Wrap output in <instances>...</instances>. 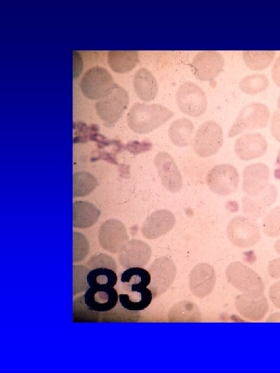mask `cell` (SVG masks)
Listing matches in <instances>:
<instances>
[{"label":"cell","mask_w":280,"mask_h":373,"mask_svg":"<svg viewBox=\"0 0 280 373\" xmlns=\"http://www.w3.org/2000/svg\"><path fill=\"white\" fill-rule=\"evenodd\" d=\"M174 116V113L159 104L136 103L127 113L129 127L135 133L145 134L158 128Z\"/></svg>","instance_id":"1"},{"label":"cell","mask_w":280,"mask_h":373,"mask_svg":"<svg viewBox=\"0 0 280 373\" xmlns=\"http://www.w3.org/2000/svg\"><path fill=\"white\" fill-rule=\"evenodd\" d=\"M129 97L127 91L115 84L111 90L95 104V111L106 126H111L127 108Z\"/></svg>","instance_id":"2"},{"label":"cell","mask_w":280,"mask_h":373,"mask_svg":"<svg viewBox=\"0 0 280 373\" xmlns=\"http://www.w3.org/2000/svg\"><path fill=\"white\" fill-rule=\"evenodd\" d=\"M110 73L104 67L95 66L82 75L80 86L83 95L89 99L99 100L115 86Z\"/></svg>","instance_id":"3"},{"label":"cell","mask_w":280,"mask_h":373,"mask_svg":"<svg viewBox=\"0 0 280 373\" xmlns=\"http://www.w3.org/2000/svg\"><path fill=\"white\" fill-rule=\"evenodd\" d=\"M270 118V111L266 105L254 102L241 109L233 123L228 137H233L245 130H256L267 126Z\"/></svg>","instance_id":"4"},{"label":"cell","mask_w":280,"mask_h":373,"mask_svg":"<svg viewBox=\"0 0 280 373\" xmlns=\"http://www.w3.org/2000/svg\"><path fill=\"white\" fill-rule=\"evenodd\" d=\"M225 275L229 283L244 294H259L264 290V284L259 276L241 262L230 264Z\"/></svg>","instance_id":"5"},{"label":"cell","mask_w":280,"mask_h":373,"mask_svg":"<svg viewBox=\"0 0 280 373\" xmlns=\"http://www.w3.org/2000/svg\"><path fill=\"white\" fill-rule=\"evenodd\" d=\"M223 142L221 126L214 121L203 122L198 128L193 140V149L203 157L216 154Z\"/></svg>","instance_id":"6"},{"label":"cell","mask_w":280,"mask_h":373,"mask_svg":"<svg viewBox=\"0 0 280 373\" xmlns=\"http://www.w3.org/2000/svg\"><path fill=\"white\" fill-rule=\"evenodd\" d=\"M230 242L240 248H250L257 243L261 233L256 222L250 217L238 216L233 218L227 227Z\"/></svg>","instance_id":"7"},{"label":"cell","mask_w":280,"mask_h":373,"mask_svg":"<svg viewBox=\"0 0 280 373\" xmlns=\"http://www.w3.org/2000/svg\"><path fill=\"white\" fill-rule=\"evenodd\" d=\"M176 101L183 113L192 117L203 115L207 105V97L203 89L192 82H184L178 87Z\"/></svg>","instance_id":"8"},{"label":"cell","mask_w":280,"mask_h":373,"mask_svg":"<svg viewBox=\"0 0 280 373\" xmlns=\"http://www.w3.org/2000/svg\"><path fill=\"white\" fill-rule=\"evenodd\" d=\"M206 182L213 193L220 195H228L236 191L239 175L236 169L231 164H218L207 174Z\"/></svg>","instance_id":"9"},{"label":"cell","mask_w":280,"mask_h":373,"mask_svg":"<svg viewBox=\"0 0 280 373\" xmlns=\"http://www.w3.org/2000/svg\"><path fill=\"white\" fill-rule=\"evenodd\" d=\"M224 58L216 51H201L196 54L191 63V69L194 76L202 81L215 78L222 70Z\"/></svg>","instance_id":"10"},{"label":"cell","mask_w":280,"mask_h":373,"mask_svg":"<svg viewBox=\"0 0 280 373\" xmlns=\"http://www.w3.org/2000/svg\"><path fill=\"white\" fill-rule=\"evenodd\" d=\"M151 275L149 289L156 297L165 292L172 284L176 275V267L167 257L156 258L149 267Z\"/></svg>","instance_id":"11"},{"label":"cell","mask_w":280,"mask_h":373,"mask_svg":"<svg viewBox=\"0 0 280 373\" xmlns=\"http://www.w3.org/2000/svg\"><path fill=\"white\" fill-rule=\"evenodd\" d=\"M98 238L102 248L113 254L118 253L129 242L124 224L115 219L106 220L101 225Z\"/></svg>","instance_id":"12"},{"label":"cell","mask_w":280,"mask_h":373,"mask_svg":"<svg viewBox=\"0 0 280 373\" xmlns=\"http://www.w3.org/2000/svg\"><path fill=\"white\" fill-rule=\"evenodd\" d=\"M83 297L88 308L98 312L111 310L119 300L118 291L114 287H89Z\"/></svg>","instance_id":"13"},{"label":"cell","mask_w":280,"mask_h":373,"mask_svg":"<svg viewBox=\"0 0 280 373\" xmlns=\"http://www.w3.org/2000/svg\"><path fill=\"white\" fill-rule=\"evenodd\" d=\"M154 164L163 186L169 192H178L182 188L183 180L173 157L166 152H160L156 156Z\"/></svg>","instance_id":"14"},{"label":"cell","mask_w":280,"mask_h":373,"mask_svg":"<svg viewBox=\"0 0 280 373\" xmlns=\"http://www.w3.org/2000/svg\"><path fill=\"white\" fill-rule=\"evenodd\" d=\"M270 171L263 163L247 166L243 172V190L250 196L257 195L269 184Z\"/></svg>","instance_id":"15"},{"label":"cell","mask_w":280,"mask_h":373,"mask_svg":"<svg viewBox=\"0 0 280 373\" xmlns=\"http://www.w3.org/2000/svg\"><path fill=\"white\" fill-rule=\"evenodd\" d=\"M151 255L150 247L140 240L129 241L118 252L119 262L124 268L143 267L149 260Z\"/></svg>","instance_id":"16"},{"label":"cell","mask_w":280,"mask_h":373,"mask_svg":"<svg viewBox=\"0 0 280 373\" xmlns=\"http://www.w3.org/2000/svg\"><path fill=\"white\" fill-rule=\"evenodd\" d=\"M268 143L265 137L257 133H247L239 137L234 143V152L241 160L247 161L263 155Z\"/></svg>","instance_id":"17"},{"label":"cell","mask_w":280,"mask_h":373,"mask_svg":"<svg viewBox=\"0 0 280 373\" xmlns=\"http://www.w3.org/2000/svg\"><path fill=\"white\" fill-rule=\"evenodd\" d=\"M277 191L275 186L269 184L266 189L257 195H245L242 200L243 213L251 218H258L265 215L268 208L275 202Z\"/></svg>","instance_id":"18"},{"label":"cell","mask_w":280,"mask_h":373,"mask_svg":"<svg viewBox=\"0 0 280 373\" xmlns=\"http://www.w3.org/2000/svg\"><path fill=\"white\" fill-rule=\"evenodd\" d=\"M213 267L207 263L196 265L189 275V287L194 295L203 298L209 294L215 285Z\"/></svg>","instance_id":"19"},{"label":"cell","mask_w":280,"mask_h":373,"mask_svg":"<svg viewBox=\"0 0 280 373\" xmlns=\"http://www.w3.org/2000/svg\"><path fill=\"white\" fill-rule=\"evenodd\" d=\"M239 313L245 318L252 321L262 319L268 309L266 297L262 294L239 295L235 301Z\"/></svg>","instance_id":"20"},{"label":"cell","mask_w":280,"mask_h":373,"mask_svg":"<svg viewBox=\"0 0 280 373\" xmlns=\"http://www.w3.org/2000/svg\"><path fill=\"white\" fill-rule=\"evenodd\" d=\"M175 222V216L171 211L166 209L158 210L147 217L141 231L146 238L155 239L169 231Z\"/></svg>","instance_id":"21"},{"label":"cell","mask_w":280,"mask_h":373,"mask_svg":"<svg viewBox=\"0 0 280 373\" xmlns=\"http://www.w3.org/2000/svg\"><path fill=\"white\" fill-rule=\"evenodd\" d=\"M133 88L137 96L144 102L154 99L158 90L155 77L145 68H140L135 73Z\"/></svg>","instance_id":"22"},{"label":"cell","mask_w":280,"mask_h":373,"mask_svg":"<svg viewBox=\"0 0 280 373\" xmlns=\"http://www.w3.org/2000/svg\"><path fill=\"white\" fill-rule=\"evenodd\" d=\"M100 211L93 204L86 201H75L73 204V227L87 228L93 226L100 216Z\"/></svg>","instance_id":"23"},{"label":"cell","mask_w":280,"mask_h":373,"mask_svg":"<svg viewBox=\"0 0 280 373\" xmlns=\"http://www.w3.org/2000/svg\"><path fill=\"white\" fill-rule=\"evenodd\" d=\"M120 280L127 292L140 291L150 285L151 275L149 271L142 267H129L122 273Z\"/></svg>","instance_id":"24"},{"label":"cell","mask_w":280,"mask_h":373,"mask_svg":"<svg viewBox=\"0 0 280 373\" xmlns=\"http://www.w3.org/2000/svg\"><path fill=\"white\" fill-rule=\"evenodd\" d=\"M107 57L111 69L118 73L131 70L139 62L138 52L136 50H110Z\"/></svg>","instance_id":"25"},{"label":"cell","mask_w":280,"mask_h":373,"mask_svg":"<svg viewBox=\"0 0 280 373\" xmlns=\"http://www.w3.org/2000/svg\"><path fill=\"white\" fill-rule=\"evenodd\" d=\"M194 126L187 118H179L174 121L168 131L172 143L177 146H186L192 141Z\"/></svg>","instance_id":"26"},{"label":"cell","mask_w":280,"mask_h":373,"mask_svg":"<svg viewBox=\"0 0 280 373\" xmlns=\"http://www.w3.org/2000/svg\"><path fill=\"white\" fill-rule=\"evenodd\" d=\"M153 299V294L149 288L140 291H131L118 295L120 305L129 311H140L147 308Z\"/></svg>","instance_id":"27"},{"label":"cell","mask_w":280,"mask_h":373,"mask_svg":"<svg viewBox=\"0 0 280 373\" xmlns=\"http://www.w3.org/2000/svg\"><path fill=\"white\" fill-rule=\"evenodd\" d=\"M273 50H245L243 52V59L246 66L254 70L266 68L275 56Z\"/></svg>","instance_id":"28"},{"label":"cell","mask_w":280,"mask_h":373,"mask_svg":"<svg viewBox=\"0 0 280 373\" xmlns=\"http://www.w3.org/2000/svg\"><path fill=\"white\" fill-rule=\"evenodd\" d=\"M87 284L89 287H114L118 282L115 271L100 267L92 269L86 276Z\"/></svg>","instance_id":"29"},{"label":"cell","mask_w":280,"mask_h":373,"mask_svg":"<svg viewBox=\"0 0 280 373\" xmlns=\"http://www.w3.org/2000/svg\"><path fill=\"white\" fill-rule=\"evenodd\" d=\"M269 82L263 74H253L243 77L239 82V88L246 94L254 95L264 91Z\"/></svg>","instance_id":"30"},{"label":"cell","mask_w":280,"mask_h":373,"mask_svg":"<svg viewBox=\"0 0 280 373\" xmlns=\"http://www.w3.org/2000/svg\"><path fill=\"white\" fill-rule=\"evenodd\" d=\"M95 178L86 172H77L73 175V196L89 194L97 186Z\"/></svg>","instance_id":"31"},{"label":"cell","mask_w":280,"mask_h":373,"mask_svg":"<svg viewBox=\"0 0 280 373\" xmlns=\"http://www.w3.org/2000/svg\"><path fill=\"white\" fill-rule=\"evenodd\" d=\"M264 233L271 238L280 236V206L267 211L262 221Z\"/></svg>","instance_id":"32"},{"label":"cell","mask_w":280,"mask_h":373,"mask_svg":"<svg viewBox=\"0 0 280 373\" xmlns=\"http://www.w3.org/2000/svg\"><path fill=\"white\" fill-rule=\"evenodd\" d=\"M88 251L89 246L86 237L79 232H73V262L84 260Z\"/></svg>","instance_id":"33"},{"label":"cell","mask_w":280,"mask_h":373,"mask_svg":"<svg viewBox=\"0 0 280 373\" xmlns=\"http://www.w3.org/2000/svg\"><path fill=\"white\" fill-rule=\"evenodd\" d=\"M89 268L83 265H73V294L86 290V276Z\"/></svg>","instance_id":"34"},{"label":"cell","mask_w":280,"mask_h":373,"mask_svg":"<svg viewBox=\"0 0 280 373\" xmlns=\"http://www.w3.org/2000/svg\"><path fill=\"white\" fill-rule=\"evenodd\" d=\"M86 265L89 269L105 267L115 271L117 268L115 260L104 253H99L91 256Z\"/></svg>","instance_id":"35"},{"label":"cell","mask_w":280,"mask_h":373,"mask_svg":"<svg viewBox=\"0 0 280 373\" xmlns=\"http://www.w3.org/2000/svg\"><path fill=\"white\" fill-rule=\"evenodd\" d=\"M270 131L273 137L280 142V111H275L270 122Z\"/></svg>","instance_id":"36"},{"label":"cell","mask_w":280,"mask_h":373,"mask_svg":"<svg viewBox=\"0 0 280 373\" xmlns=\"http://www.w3.org/2000/svg\"><path fill=\"white\" fill-rule=\"evenodd\" d=\"M269 297L273 305L280 309V280L273 283L270 286Z\"/></svg>","instance_id":"37"},{"label":"cell","mask_w":280,"mask_h":373,"mask_svg":"<svg viewBox=\"0 0 280 373\" xmlns=\"http://www.w3.org/2000/svg\"><path fill=\"white\" fill-rule=\"evenodd\" d=\"M73 78H77L79 77L80 73L82 71L83 63L82 60V57L77 51H73Z\"/></svg>","instance_id":"38"},{"label":"cell","mask_w":280,"mask_h":373,"mask_svg":"<svg viewBox=\"0 0 280 373\" xmlns=\"http://www.w3.org/2000/svg\"><path fill=\"white\" fill-rule=\"evenodd\" d=\"M268 274L274 279L280 278V258L271 260L268 264Z\"/></svg>","instance_id":"39"},{"label":"cell","mask_w":280,"mask_h":373,"mask_svg":"<svg viewBox=\"0 0 280 373\" xmlns=\"http://www.w3.org/2000/svg\"><path fill=\"white\" fill-rule=\"evenodd\" d=\"M272 78L274 82L280 87V56L277 57L272 66Z\"/></svg>","instance_id":"40"},{"label":"cell","mask_w":280,"mask_h":373,"mask_svg":"<svg viewBox=\"0 0 280 373\" xmlns=\"http://www.w3.org/2000/svg\"><path fill=\"white\" fill-rule=\"evenodd\" d=\"M274 249L276 251L280 254V238L277 240V242L274 244Z\"/></svg>","instance_id":"41"},{"label":"cell","mask_w":280,"mask_h":373,"mask_svg":"<svg viewBox=\"0 0 280 373\" xmlns=\"http://www.w3.org/2000/svg\"><path fill=\"white\" fill-rule=\"evenodd\" d=\"M277 108L279 109V111H280V95L277 99Z\"/></svg>","instance_id":"42"}]
</instances>
